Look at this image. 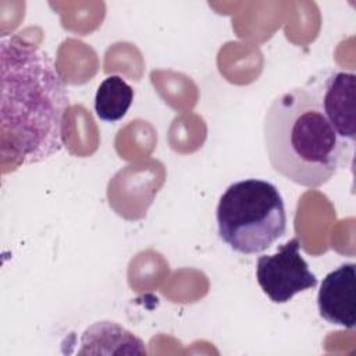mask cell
Segmentation results:
<instances>
[{"label": "cell", "instance_id": "cell-1", "mask_svg": "<svg viewBox=\"0 0 356 356\" xmlns=\"http://www.w3.org/2000/svg\"><path fill=\"white\" fill-rule=\"evenodd\" d=\"M1 163L33 164L63 147L68 92L56 64L19 36L0 42Z\"/></svg>", "mask_w": 356, "mask_h": 356}, {"label": "cell", "instance_id": "cell-2", "mask_svg": "<svg viewBox=\"0 0 356 356\" xmlns=\"http://www.w3.org/2000/svg\"><path fill=\"white\" fill-rule=\"evenodd\" d=\"M263 138L274 171L307 188L328 182L349 150L307 86L292 88L271 102L264 114Z\"/></svg>", "mask_w": 356, "mask_h": 356}, {"label": "cell", "instance_id": "cell-3", "mask_svg": "<svg viewBox=\"0 0 356 356\" xmlns=\"http://www.w3.org/2000/svg\"><path fill=\"white\" fill-rule=\"evenodd\" d=\"M216 220L220 239L241 254L261 253L286 232V211L278 188L257 178L231 184L218 200Z\"/></svg>", "mask_w": 356, "mask_h": 356}, {"label": "cell", "instance_id": "cell-4", "mask_svg": "<svg viewBox=\"0 0 356 356\" xmlns=\"http://www.w3.org/2000/svg\"><path fill=\"white\" fill-rule=\"evenodd\" d=\"M256 280L261 291L274 303H286L296 293L317 285V277L300 254L298 238L280 245L274 254L259 256Z\"/></svg>", "mask_w": 356, "mask_h": 356}, {"label": "cell", "instance_id": "cell-5", "mask_svg": "<svg viewBox=\"0 0 356 356\" xmlns=\"http://www.w3.org/2000/svg\"><path fill=\"white\" fill-rule=\"evenodd\" d=\"M307 88L316 95L341 142L352 150L356 138V75L348 71H330Z\"/></svg>", "mask_w": 356, "mask_h": 356}, {"label": "cell", "instance_id": "cell-6", "mask_svg": "<svg viewBox=\"0 0 356 356\" xmlns=\"http://www.w3.org/2000/svg\"><path fill=\"white\" fill-rule=\"evenodd\" d=\"M356 264L343 263L330 271L317 293L318 314L330 324L355 328L356 324Z\"/></svg>", "mask_w": 356, "mask_h": 356}, {"label": "cell", "instance_id": "cell-7", "mask_svg": "<svg viewBox=\"0 0 356 356\" xmlns=\"http://www.w3.org/2000/svg\"><path fill=\"white\" fill-rule=\"evenodd\" d=\"M146 355L145 343L113 321H97L89 325L81 337L78 355Z\"/></svg>", "mask_w": 356, "mask_h": 356}, {"label": "cell", "instance_id": "cell-8", "mask_svg": "<svg viewBox=\"0 0 356 356\" xmlns=\"http://www.w3.org/2000/svg\"><path fill=\"white\" fill-rule=\"evenodd\" d=\"M134 100V89L120 76L108 75L102 81L95 96V111L97 118L106 122L121 120Z\"/></svg>", "mask_w": 356, "mask_h": 356}]
</instances>
